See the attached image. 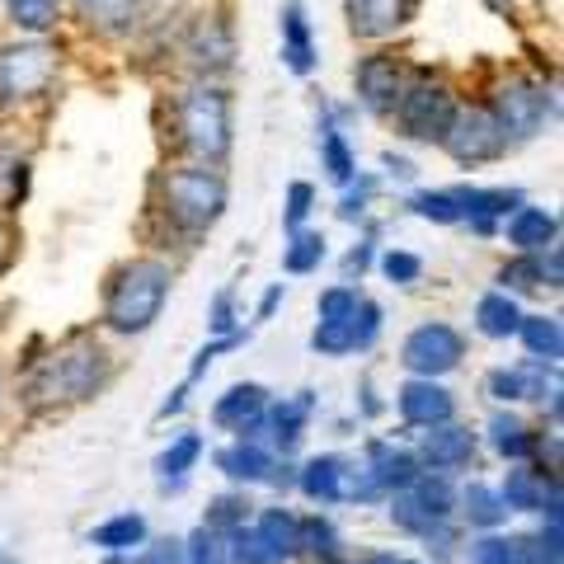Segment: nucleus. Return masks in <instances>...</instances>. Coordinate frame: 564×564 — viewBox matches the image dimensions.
<instances>
[{
	"mask_svg": "<svg viewBox=\"0 0 564 564\" xmlns=\"http://www.w3.org/2000/svg\"><path fill=\"white\" fill-rule=\"evenodd\" d=\"M188 564H231V551H226V536L212 532V527H198L188 536V551H184Z\"/></svg>",
	"mask_w": 564,
	"mask_h": 564,
	"instance_id": "37998d69",
	"label": "nucleus"
},
{
	"mask_svg": "<svg viewBox=\"0 0 564 564\" xmlns=\"http://www.w3.org/2000/svg\"><path fill=\"white\" fill-rule=\"evenodd\" d=\"M395 404H400V419L410 429H433V423H447L456 414V400L447 386H437L433 377H414L404 381L395 391Z\"/></svg>",
	"mask_w": 564,
	"mask_h": 564,
	"instance_id": "4468645a",
	"label": "nucleus"
},
{
	"mask_svg": "<svg viewBox=\"0 0 564 564\" xmlns=\"http://www.w3.org/2000/svg\"><path fill=\"white\" fill-rule=\"evenodd\" d=\"M419 470H423V466H419L414 452H404V447H395V443H381V437H372V443H367V475L377 480L381 494L410 489Z\"/></svg>",
	"mask_w": 564,
	"mask_h": 564,
	"instance_id": "aec40b11",
	"label": "nucleus"
},
{
	"mask_svg": "<svg viewBox=\"0 0 564 564\" xmlns=\"http://www.w3.org/2000/svg\"><path fill=\"white\" fill-rule=\"evenodd\" d=\"M437 147H443L456 165H489L508 151V137L499 122H494L489 104H456V113Z\"/></svg>",
	"mask_w": 564,
	"mask_h": 564,
	"instance_id": "0eeeda50",
	"label": "nucleus"
},
{
	"mask_svg": "<svg viewBox=\"0 0 564 564\" xmlns=\"http://www.w3.org/2000/svg\"><path fill=\"white\" fill-rule=\"evenodd\" d=\"M296 513H288V508H263V513L254 518V532L273 545V551L282 555V560H292L296 555Z\"/></svg>",
	"mask_w": 564,
	"mask_h": 564,
	"instance_id": "c9c22d12",
	"label": "nucleus"
},
{
	"mask_svg": "<svg viewBox=\"0 0 564 564\" xmlns=\"http://www.w3.org/2000/svg\"><path fill=\"white\" fill-rule=\"evenodd\" d=\"M90 545H99L104 555L141 551V545H147V518H141V513H118L109 522H99L90 532Z\"/></svg>",
	"mask_w": 564,
	"mask_h": 564,
	"instance_id": "c85d7f7f",
	"label": "nucleus"
},
{
	"mask_svg": "<svg viewBox=\"0 0 564 564\" xmlns=\"http://www.w3.org/2000/svg\"><path fill=\"white\" fill-rule=\"evenodd\" d=\"M419 466L423 470H443V475H452V470H462V466H470L475 462V433L470 429H462V423H433L429 433L419 437Z\"/></svg>",
	"mask_w": 564,
	"mask_h": 564,
	"instance_id": "f8f14e48",
	"label": "nucleus"
},
{
	"mask_svg": "<svg viewBox=\"0 0 564 564\" xmlns=\"http://www.w3.org/2000/svg\"><path fill=\"white\" fill-rule=\"evenodd\" d=\"M263 404H269V391H263V386H254V381L231 386V391L212 404V423L226 429V433H240V437H259Z\"/></svg>",
	"mask_w": 564,
	"mask_h": 564,
	"instance_id": "2eb2a0df",
	"label": "nucleus"
},
{
	"mask_svg": "<svg viewBox=\"0 0 564 564\" xmlns=\"http://www.w3.org/2000/svg\"><path fill=\"white\" fill-rule=\"evenodd\" d=\"M367 564H400V560H395V555H386V551H381V555H372V560H367Z\"/></svg>",
	"mask_w": 564,
	"mask_h": 564,
	"instance_id": "680f3d73",
	"label": "nucleus"
},
{
	"mask_svg": "<svg viewBox=\"0 0 564 564\" xmlns=\"http://www.w3.org/2000/svg\"><path fill=\"white\" fill-rule=\"evenodd\" d=\"M339 532H334V522L329 518H321V513H315V518H302V522H296V551H306L311 560H321V564H339Z\"/></svg>",
	"mask_w": 564,
	"mask_h": 564,
	"instance_id": "72a5a7b5",
	"label": "nucleus"
},
{
	"mask_svg": "<svg viewBox=\"0 0 564 564\" xmlns=\"http://www.w3.org/2000/svg\"><path fill=\"white\" fill-rule=\"evenodd\" d=\"M344 499H358V503L381 499V489H377L372 475H367V466L362 470H344Z\"/></svg>",
	"mask_w": 564,
	"mask_h": 564,
	"instance_id": "603ef678",
	"label": "nucleus"
},
{
	"mask_svg": "<svg viewBox=\"0 0 564 564\" xmlns=\"http://www.w3.org/2000/svg\"><path fill=\"white\" fill-rule=\"evenodd\" d=\"M226 180L207 165H170L161 174V207L165 217L188 236H203L221 221L226 212Z\"/></svg>",
	"mask_w": 564,
	"mask_h": 564,
	"instance_id": "20e7f679",
	"label": "nucleus"
},
{
	"mask_svg": "<svg viewBox=\"0 0 564 564\" xmlns=\"http://www.w3.org/2000/svg\"><path fill=\"white\" fill-rule=\"evenodd\" d=\"M499 292H541L545 288V269H541V254H518L513 263L499 269Z\"/></svg>",
	"mask_w": 564,
	"mask_h": 564,
	"instance_id": "58836bf2",
	"label": "nucleus"
},
{
	"mask_svg": "<svg viewBox=\"0 0 564 564\" xmlns=\"http://www.w3.org/2000/svg\"><path fill=\"white\" fill-rule=\"evenodd\" d=\"M400 564H419V560H400Z\"/></svg>",
	"mask_w": 564,
	"mask_h": 564,
	"instance_id": "0e129e2a",
	"label": "nucleus"
},
{
	"mask_svg": "<svg viewBox=\"0 0 564 564\" xmlns=\"http://www.w3.org/2000/svg\"><path fill=\"white\" fill-rule=\"evenodd\" d=\"M174 132L188 155H198L203 165L226 161L231 151V95L212 80H198L174 99Z\"/></svg>",
	"mask_w": 564,
	"mask_h": 564,
	"instance_id": "7ed1b4c3",
	"label": "nucleus"
},
{
	"mask_svg": "<svg viewBox=\"0 0 564 564\" xmlns=\"http://www.w3.org/2000/svg\"><path fill=\"white\" fill-rule=\"evenodd\" d=\"M104 564H141V560H132V551H122V555H109Z\"/></svg>",
	"mask_w": 564,
	"mask_h": 564,
	"instance_id": "052dcab7",
	"label": "nucleus"
},
{
	"mask_svg": "<svg viewBox=\"0 0 564 564\" xmlns=\"http://www.w3.org/2000/svg\"><path fill=\"white\" fill-rule=\"evenodd\" d=\"M282 306V282H273L269 292H263V302H259V321H273V311Z\"/></svg>",
	"mask_w": 564,
	"mask_h": 564,
	"instance_id": "4d7b16f0",
	"label": "nucleus"
},
{
	"mask_svg": "<svg viewBox=\"0 0 564 564\" xmlns=\"http://www.w3.org/2000/svg\"><path fill=\"white\" fill-rule=\"evenodd\" d=\"M485 6H489L494 14H513V6H518V0H485Z\"/></svg>",
	"mask_w": 564,
	"mask_h": 564,
	"instance_id": "bf43d9fd",
	"label": "nucleus"
},
{
	"mask_svg": "<svg viewBox=\"0 0 564 564\" xmlns=\"http://www.w3.org/2000/svg\"><path fill=\"white\" fill-rule=\"evenodd\" d=\"M522 325V311L513 302V292H485L480 306H475V329L485 334V339H513Z\"/></svg>",
	"mask_w": 564,
	"mask_h": 564,
	"instance_id": "bb28decb",
	"label": "nucleus"
},
{
	"mask_svg": "<svg viewBox=\"0 0 564 564\" xmlns=\"http://www.w3.org/2000/svg\"><path fill=\"white\" fill-rule=\"evenodd\" d=\"M311 207H315V188L296 180V184L288 188V207H282V226H288V231H296V226H306Z\"/></svg>",
	"mask_w": 564,
	"mask_h": 564,
	"instance_id": "de8ad7c7",
	"label": "nucleus"
},
{
	"mask_svg": "<svg viewBox=\"0 0 564 564\" xmlns=\"http://www.w3.org/2000/svg\"><path fill=\"white\" fill-rule=\"evenodd\" d=\"M456 207H462V221H470L475 236H494L499 217H508L513 207H522V188H452Z\"/></svg>",
	"mask_w": 564,
	"mask_h": 564,
	"instance_id": "f3484780",
	"label": "nucleus"
},
{
	"mask_svg": "<svg viewBox=\"0 0 564 564\" xmlns=\"http://www.w3.org/2000/svg\"><path fill=\"white\" fill-rule=\"evenodd\" d=\"M470 564H518V541L485 532L480 541H470Z\"/></svg>",
	"mask_w": 564,
	"mask_h": 564,
	"instance_id": "c03bdc74",
	"label": "nucleus"
},
{
	"mask_svg": "<svg viewBox=\"0 0 564 564\" xmlns=\"http://www.w3.org/2000/svg\"><path fill=\"white\" fill-rule=\"evenodd\" d=\"M395 122L400 132L410 141H423V147H437L447 132V122L456 113V95L447 80L429 76V70H414V76H404V90L395 99Z\"/></svg>",
	"mask_w": 564,
	"mask_h": 564,
	"instance_id": "39448f33",
	"label": "nucleus"
},
{
	"mask_svg": "<svg viewBox=\"0 0 564 564\" xmlns=\"http://www.w3.org/2000/svg\"><path fill=\"white\" fill-rule=\"evenodd\" d=\"M62 66V52L43 39H20L0 47V109H20L39 99Z\"/></svg>",
	"mask_w": 564,
	"mask_h": 564,
	"instance_id": "423d86ee",
	"label": "nucleus"
},
{
	"mask_svg": "<svg viewBox=\"0 0 564 564\" xmlns=\"http://www.w3.org/2000/svg\"><path fill=\"white\" fill-rule=\"evenodd\" d=\"M344 456H315V462H306V470L296 475V485H302V494L311 503H339L344 499Z\"/></svg>",
	"mask_w": 564,
	"mask_h": 564,
	"instance_id": "393cba45",
	"label": "nucleus"
},
{
	"mask_svg": "<svg viewBox=\"0 0 564 564\" xmlns=\"http://www.w3.org/2000/svg\"><path fill=\"white\" fill-rule=\"evenodd\" d=\"M410 212L433 226H456L462 221V207H456V193L452 188H419L410 193Z\"/></svg>",
	"mask_w": 564,
	"mask_h": 564,
	"instance_id": "4c0bfd02",
	"label": "nucleus"
},
{
	"mask_svg": "<svg viewBox=\"0 0 564 564\" xmlns=\"http://www.w3.org/2000/svg\"><path fill=\"white\" fill-rule=\"evenodd\" d=\"M203 462V433H180L174 443L155 456V475H161V489H184L188 470Z\"/></svg>",
	"mask_w": 564,
	"mask_h": 564,
	"instance_id": "b1692460",
	"label": "nucleus"
},
{
	"mask_svg": "<svg viewBox=\"0 0 564 564\" xmlns=\"http://www.w3.org/2000/svg\"><path fill=\"white\" fill-rule=\"evenodd\" d=\"M466 358V339H462V329H452L447 321H429V325H419L410 339H404L400 348V362L410 367L414 377H447L456 372Z\"/></svg>",
	"mask_w": 564,
	"mask_h": 564,
	"instance_id": "1a4fd4ad",
	"label": "nucleus"
},
{
	"mask_svg": "<svg viewBox=\"0 0 564 564\" xmlns=\"http://www.w3.org/2000/svg\"><path fill=\"white\" fill-rule=\"evenodd\" d=\"M217 466H221L226 480H236V485H269L273 470H278L273 452L263 447L259 437H236L231 447L217 452Z\"/></svg>",
	"mask_w": 564,
	"mask_h": 564,
	"instance_id": "6ab92c4d",
	"label": "nucleus"
},
{
	"mask_svg": "<svg viewBox=\"0 0 564 564\" xmlns=\"http://www.w3.org/2000/svg\"><path fill=\"white\" fill-rule=\"evenodd\" d=\"M184 57L198 66L203 76H217V70H226L236 62V29H231V20H226L221 10L198 14V20L188 24V33H184Z\"/></svg>",
	"mask_w": 564,
	"mask_h": 564,
	"instance_id": "9d476101",
	"label": "nucleus"
},
{
	"mask_svg": "<svg viewBox=\"0 0 564 564\" xmlns=\"http://www.w3.org/2000/svg\"><path fill=\"white\" fill-rule=\"evenodd\" d=\"M104 377H109V352L90 334H76V339H66L57 352H47L39 362V372L29 381V395L33 404H70V400L95 395Z\"/></svg>",
	"mask_w": 564,
	"mask_h": 564,
	"instance_id": "f03ea898",
	"label": "nucleus"
},
{
	"mask_svg": "<svg viewBox=\"0 0 564 564\" xmlns=\"http://www.w3.org/2000/svg\"><path fill=\"white\" fill-rule=\"evenodd\" d=\"M381 273L391 278V282H400V288H410V282L423 278V259L410 254V250H386L381 254Z\"/></svg>",
	"mask_w": 564,
	"mask_h": 564,
	"instance_id": "a18cd8bd",
	"label": "nucleus"
},
{
	"mask_svg": "<svg viewBox=\"0 0 564 564\" xmlns=\"http://www.w3.org/2000/svg\"><path fill=\"white\" fill-rule=\"evenodd\" d=\"M141 564H184V541H161V545H151V551L141 555Z\"/></svg>",
	"mask_w": 564,
	"mask_h": 564,
	"instance_id": "5fc2aeb1",
	"label": "nucleus"
},
{
	"mask_svg": "<svg viewBox=\"0 0 564 564\" xmlns=\"http://www.w3.org/2000/svg\"><path fill=\"white\" fill-rule=\"evenodd\" d=\"M288 250H282V273H315L325 263V236L321 231H306V226H296V231H288Z\"/></svg>",
	"mask_w": 564,
	"mask_h": 564,
	"instance_id": "f704fd0d",
	"label": "nucleus"
},
{
	"mask_svg": "<svg viewBox=\"0 0 564 564\" xmlns=\"http://www.w3.org/2000/svg\"><path fill=\"white\" fill-rule=\"evenodd\" d=\"M551 109L555 104L536 80H503L499 90H494V99H489V113L503 128L508 147H522V141L541 137L545 122H551Z\"/></svg>",
	"mask_w": 564,
	"mask_h": 564,
	"instance_id": "6e6552de",
	"label": "nucleus"
},
{
	"mask_svg": "<svg viewBox=\"0 0 564 564\" xmlns=\"http://www.w3.org/2000/svg\"><path fill=\"white\" fill-rule=\"evenodd\" d=\"M188 386H193V381H184L180 391H170V400L161 404V419H170V414H180V410H184V404H188Z\"/></svg>",
	"mask_w": 564,
	"mask_h": 564,
	"instance_id": "13d9d810",
	"label": "nucleus"
},
{
	"mask_svg": "<svg viewBox=\"0 0 564 564\" xmlns=\"http://www.w3.org/2000/svg\"><path fill=\"white\" fill-rule=\"evenodd\" d=\"M551 489H555V480H545L541 470L513 462V470L503 475V489L499 494H503L508 513H541L545 499H551Z\"/></svg>",
	"mask_w": 564,
	"mask_h": 564,
	"instance_id": "4be33fe9",
	"label": "nucleus"
},
{
	"mask_svg": "<svg viewBox=\"0 0 564 564\" xmlns=\"http://www.w3.org/2000/svg\"><path fill=\"white\" fill-rule=\"evenodd\" d=\"M170 263L165 259H132L122 263L104 296V325L118 334H141L161 321L165 296H170Z\"/></svg>",
	"mask_w": 564,
	"mask_h": 564,
	"instance_id": "f257e3e1",
	"label": "nucleus"
},
{
	"mask_svg": "<svg viewBox=\"0 0 564 564\" xmlns=\"http://www.w3.org/2000/svg\"><path fill=\"white\" fill-rule=\"evenodd\" d=\"M207 325H212V334H240V329H236V292H231V288L217 292V302H212Z\"/></svg>",
	"mask_w": 564,
	"mask_h": 564,
	"instance_id": "3c124183",
	"label": "nucleus"
},
{
	"mask_svg": "<svg viewBox=\"0 0 564 564\" xmlns=\"http://www.w3.org/2000/svg\"><path fill=\"white\" fill-rule=\"evenodd\" d=\"M141 6L147 0H70V14L80 20V29L113 39V33H128L141 20Z\"/></svg>",
	"mask_w": 564,
	"mask_h": 564,
	"instance_id": "412c9836",
	"label": "nucleus"
},
{
	"mask_svg": "<svg viewBox=\"0 0 564 564\" xmlns=\"http://www.w3.org/2000/svg\"><path fill=\"white\" fill-rule=\"evenodd\" d=\"M226 551H231V564H288L254 532V522H240L236 532H226Z\"/></svg>",
	"mask_w": 564,
	"mask_h": 564,
	"instance_id": "e433bc0d",
	"label": "nucleus"
},
{
	"mask_svg": "<svg viewBox=\"0 0 564 564\" xmlns=\"http://www.w3.org/2000/svg\"><path fill=\"white\" fill-rule=\"evenodd\" d=\"M311 410H315L311 391L292 395V400H282V404H263V423H269V429H273V443H278L282 452H292L296 443H302Z\"/></svg>",
	"mask_w": 564,
	"mask_h": 564,
	"instance_id": "5701e85b",
	"label": "nucleus"
},
{
	"mask_svg": "<svg viewBox=\"0 0 564 564\" xmlns=\"http://www.w3.org/2000/svg\"><path fill=\"white\" fill-rule=\"evenodd\" d=\"M462 518L470 527H480V532H499V527L508 522V503H503V494L485 485V480H470L462 489Z\"/></svg>",
	"mask_w": 564,
	"mask_h": 564,
	"instance_id": "a878e982",
	"label": "nucleus"
},
{
	"mask_svg": "<svg viewBox=\"0 0 564 564\" xmlns=\"http://www.w3.org/2000/svg\"><path fill=\"white\" fill-rule=\"evenodd\" d=\"M508 226V245H513L518 254H541V250H551V245L560 240V221H555V212H545V207H532V203H522L513 207L503 217Z\"/></svg>",
	"mask_w": 564,
	"mask_h": 564,
	"instance_id": "a211bd4d",
	"label": "nucleus"
},
{
	"mask_svg": "<svg viewBox=\"0 0 564 564\" xmlns=\"http://www.w3.org/2000/svg\"><path fill=\"white\" fill-rule=\"evenodd\" d=\"M372 259H377L372 240H358V245H352V250L344 254V282H362V273L372 269Z\"/></svg>",
	"mask_w": 564,
	"mask_h": 564,
	"instance_id": "864d4df0",
	"label": "nucleus"
},
{
	"mask_svg": "<svg viewBox=\"0 0 564 564\" xmlns=\"http://www.w3.org/2000/svg\"><path fill=\"white\" fill-rule=\"evenodd\" d=\"M485 391H489L494 400H503V404L522 400V381H518V367H494V372L485 377Z\"/></svg>",
	"mask_w": 564,
	"mask_h": 564,
	"instance_id": "8fccbe9b",
	"label": "nucleus"
},
{
	"mask_svg": "<svg viewBox=\"0 0 564 564\" xmlns=\"http://www.w3.org/2000/svg\"><path fill=\"white\" fill-rule=\"evenodd\" d=\"M522 564H560V560H522Z\"/></svg>",
	"mask_w": 564,
	"mask_h": 564,
	"instance_id": "e2e57ef3",
	"label": "nucleus"
},
{
	"mask_svg": "<svg viewBox=\"0 0 564 564\" xmlns=\"http://www.w3.org/2000/svg\"><path fill=\"white\" fill-rule=\"evenodd\" d=\"M321 170L329 174V184H339V188L358 180V155H352L348 137L339 132V122L334 118L321 122Z\"/></svg>",
	"mask_w": 564,
	"mask_h": 564,
	"instance_id": "cd10ccee",
	"label": "nucleus"
},
{
	"mask_svg": "<svg viewBox=\"0 0 564 564\" xmlns=\"http://www.w3.org/2000/svg\"><path fill=\"white\" fill-rule=\"evenodd\" d=\"M24 184H29V161H20V155L0 151V207H20L24 198Z\"/></svg>",
	"mask_w": 564,
	"mask_h": 564,
	"instance_id": "a19ab883",
	"label": "nucleus"
},
{
	"mask_svg": "<svg viewBox=\"0 0 564 564\" xmlns=\"http://www.w3.org/2000/svg\"><path fill=\"white\" fill-rule=\"evenodd\" d=\"M6 14L20 33L43 39V33H52L62 24V0H6Z\"/></svg>",
	"mask_w": 564,
	"mask_h": 564,
	"instance_id": "473e14b6",
	"label": "nucleus"
},
{
	"mask_svg": "<svg viewBox=\"0 0 564 564\" xmlns=\"http://www.w3.org/2000/svg\"><path fill=\"white\" fill-rule=\"evenodd\" d=\"M344 188H348V193L339 198V217H344V221H358L362 212H367V203H372L377 180H372V174H362V180H358V188H352V184H344Z\"/></svg>",
	"mask_w": 564,
	"mask_h": 564,
	"instance_id": "09e8293b",
	"label": "nucleus"
},
{
	"mask_svg": "<svg viewBox=\"0 0 564 564\" xmlns=\"http://www.w3.org/2000/svg\"><path fill=\"white\" fill-rule=\"evenodd\" d=\"M404 494H410V499H414L433 522H447L452 508H456V489H452V480H447L443 470H419L414 485L404 489Z\"/></svg>",
	"mask_w": 564,
	"mask_h": 564,
	"instance_id": "c756f323",
	"label": "nucleus"
},
{
	"mask_svg": "<svg viewBox=\"0 0 564 564\" xmlns=\"http://www.w3.org/2000/svg\"><path fill=\"white\" fill-rule=\"evenodd\" d=\"M278 29H282V66H288L292 76H311V70L321 66V57H315V33H311L302 0H282Z\"/></svg>",
	"mask_w": 564,
	"mask_h": 564,
	"instance_id": "dca6fc26",
	"label": "nucleus"
},
{
	"mask_svg": "<svg viewBox=\"0 0 564 564\" xmlns=\"http://www.w3.org/2000/svg\"><path fill=\"white\" fill-rule=\"evenodd\" d=\"M489 447L499 452L503 462H527V456L536 452V433L513 414H494L489 419Z\"/></svg>",
	"mask_w": 564,
	"mask_h": 564,
	"instance_id": "7c9ffc66",
	"label": "nucleus"
},
{
	"mask_svg": "<svg viewBox=\"0 0 564 564\" xmlns=\"http://www.w3.org/2000/svg\"><path fill=\"white\" fill-rule=\"evenodd\" d=\"M386 170H391V180H414V165L404 161V155H395V151H386V161H381Z\"/></svg>",
	"mask_w": 564,
	"mask_h": 564,
	"instance_id": "6e6d98bb",
	"label": "nucleus"
},
{
	"mask_svg": "<svg viewBox=\"0 0 564 564\" xmlns=\"http://www.w3.org/2000/svg\"><path fill=\"white\" fill-rule=\"evenodd\" d=\"M348 334H352V352H367L377 344V334H381V306L377 302H358V311L348 315Z\"/></svg>",
	"mask_w": 564,
	"mask_h": 564,
	"instance_id": "79ce46f5",
	"label": "nucleus"
},
{
	"mask_svg": "<svg viewBox=\"0 0 564 564\" xmlns=\"http://www.w3.org/2000/svg\"><path fill=\"white\" fill-rule=\"evenodd\" d=\"M352 90H358L367 113H391L404 90V66L391 52H372V57H362L358 70H352Z\"/></svg>",
	"mask_w": 564,
	"mask_h": 564,
	"instance_id": "9b49d317",
	"label": "nucleus"
},
{
	"mask_svg": "<svg viewBox=\"0 0 564 564\" xmlns=\"http://www.w3.org/2000/svg\"><path fill=\"white\" fill-rule=\"evenodd\" d=\"M414 14H419V0H348V29L352 39H367V43L395 39Z\"/></svg>",
	"mask_w": 564,
	"mask_h": 564,
	"instance_id": "ddd939ff",
	"label": "nucleus"
},
{
	"mask_svg": "<svg viewBox=\"0 0 564 564\" xmlns=\"http://www.w3.org/2000/svg\"><path fill=\"white\" fill-rule=\"evenodd\" d=\"M240 522H250V503H245V499H217L203 527H212V532H221V536H226V532H236Z\"/></svg>",
	"mask_w": 564,
	"mask_h": 564,
	"instance_id": "49530a36",
	"label": "nucleus"
},
{
	"mask_svg": "<svg viewBox=\"0 0 564 564\" xmlns=\"http://www.w3.org/2000/svg\"><path fill=\"white\" fill-rule=\"evenodd\" d=\"M513 339H522L527 352L541 362H560V352H564V329H560L555 315H522Z\"/></svg>",
	"mask_w": 564,
	"mask_h": 564,
	"instance_id": "2f4dec72",
	"label": "nucleus"
},
{
	"mask_svg": "<svg viewBox=\"0 0 564 564\" xmlns=\"http://www.w3.org/2000/svg\"><path fill=\"white\" fill-rule=\"evenodd\" d=\"M362 292L358 282H334V288L321 292V302H315V311H321V321H348L352 311H358Z\"/></svg>",
	"mask_w": 564,
	"mask_h": 564,
	"instance_id": "ea45409f",
	"label": "nucleus"
}]
</instances>
